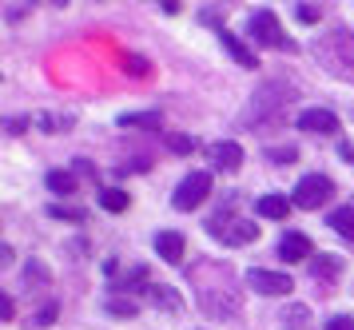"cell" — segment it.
I'll return each mask as SVG.
<instances>
[{
  "instance_id": "26",
  "label": "cell",
  "mask_w": 354,
  "mask_h": 330,
  "mask_svg": "<svg viewBox=\"0 0 354 330\" xmlns=\"http://www.w3.org/2000/svg\"><path fill=\"white\" fill-rule=\"evenodd\" d=\"M12 311H17V306H12V299H8V295H4V299H0V318L8 322V318H12Z\"/></svg>"
},
{
  "instance_id": "28",
  "label": "cell",
  "mask_w": 354,
  "mask_h": 330,
  "mask_svg": "<svg viewBox=\"0 0 354 330\" xmlns=\"http://www.w3.org/2000/svg\"><path fill=\"white\" fill-rule=\"evenodd\" d=\"M160 8H163V12H167V16H176V12H179V8H183V4H179V0H163Z\"/></svg>"
},
{
  "instance_id": "13",
  "label": "cell",
  "mask_w": 354,
  "mask_h": 330,
  "mask_svg": "<svg viewBox=\"0 0 354 330\" xmlns=\"http://www.w3.org/2000/svg\"><path fill=\"white\" fill-rule=\"evenodd\" d=\"M120 127H144V131H156V136H160L163 116L160 111H124V116H120Z\"/></svg>"
},
{
  "instance_id": "4",
  "label": "cell",
  "mask_w": 354,
  "mask_h": 330,
  "mask_svg": "<svg viewBox=\"0 0 354 330\" xmlns=\"http://www.w3.org/2000/svg\"><path fill=\"white\" fill-rule=\"evenodd\" d=\"M207 231L219 239V243H227V247H247V243H255L259 239L255 223L251 219H235V215H231V219H227V215H215V219L207 223Z\"/></svg>"
},
{
  "instance_id": "25",
  "label": "cell",
  "mask_w": 354,
  "mask_h": 330,
  "mask_svg": "<svg viewBox=\"0 0 354 330\" xmlns=\"http://www.w3.org/2000/svg\"><path fill=\"white\" fill-rule=\"evenodd\" d=\"M295 318L303 322V318H306V306H290V311H283V322H295Z\"/></svg>"
},
{
  "instance_id": "2",
  "label": "cell",
  "mask_w": 354,
  "mask_h": 330,
  "mask_svg": "<svg viewBox=\"0 0 354 330\" xmlns=\"http://www.w3.org/2000/svg\"><path fill=\"white\" fill-rule=\"evenodd\" d=\"M315 56H319L338 80H351L354 84V32H346V28L326 32L319 40V48H315Z\"/></svg>"
},
{
  "instance_id": "17",
  "label": "cell",
  "mask_w": 354,
  "mask_h": 330,
  "mask_svg": "<svg viewBox=\"0 0 354 330\" xmlns=\"http://www.w3.org/2000/svg\"><path fill=\"white\" fill-rule=\"evenodd\" d=\"M44 183H48L52 195H72V191H76V175L72 172H48Z\"/></svg>"
},
{
  "instance_id": "27",
  "label": "cell",
  "mask_w": 354,
  "mask_h": 330,
  "mask_svg": "<svg viewBox=\"0 0 354 330\" xmlns=\"http://www.w3.org/2000/svg\"><path fill=\"white\" fill-rule=\"evenodd\" d=\"M274 159H279V163H290V159H295V147H279V152H271Z\"/></svg>"
},
{
  "instance_id": "10",
  "label": "cell",
  "mask_w": 354,
  "mask_h": 330,
  "mask_svg": "<svg viewBox=\"0 0 354 330\" xmlns=\"http://www.w3.org/2000/svg\"><path fill=\"white\" fill-rule=\"evenodd\" d=\"M279 259L283 263H299V259H310V239L299 235V231H287L279 239Z\"/></svg>"
},
{
  "instance_id": "8",
  "label": "cell",
  "mask_w": 354,
  "mask_h": 330,
  "mask_svg": "<svg viewBox=\"0 0 354 330\" xmlns=\"http://www.w3.org/2000/svg\"><path fill=\"white\" fill-rule=\"evenodd\" d=\"M299 131H315V136H338V116L326 108H306L299 111Z\"/></svg>"
},
{
  "instance_id": "9",
  "label": "cell",
  "mask_w": 354,
  "mask_h": 330,
  "mask_svg": "<svg viewBox=\"0 0 354 330\" xmlns=\"http://www.w3.org/2000/svg\"><path fill=\"white\" fill-rule=\"evenodd\" d=\"M207 159H211V167H215V172H239V167H243V147L235 140L211 143Z\"/></svg>"
},
{
  "instance_id": "3",
  "label": "cell",
  "mask_w": 354,
  "mask_h": 330,
  "mask_svg": "<svg viewBox=\"0 0 354 330\" xmlns=\"http://www.w3.org/2000/svg\"><path fill=\"white\" fill-rule=\"evenodd\" d=\"M247 32L255 36V44L274 48V52H295V48H299V44H295V40L287 36V32L279 28V16L267 12V8H263V12H255L251 20H247Z\"/></svg>"
},
{
  "instance_id": "11",
  "label": "cell",
  "mask_w": 354,
  "mask_h": 330,
  "mask_svg": "<svg viewBox=\"0 0 354 330\" xmlns=\"http://www.w3.org/2000/svg\"><path fill=\"white\" fill-rule=\"evenodd\" d=\"M156 255L163 263H183V235L179 231H160L156 235Z\"/></svg>"
},
{
  "instance_id": "18",
  "label": "cell",
  "mask_w": 354,
  "mask_h": 330,
  "mask_svg": "<svg viewBox=\"0 0 354 330\" xmlns=\"http://www.w3.org/2000/svg\"><path fill=\"white\" fill-rule=\"evenodd\" d=\"M100 207H104V211H128V191L100 187Z\"/></svg>"
},
{
  "instance_id": "6",
  "label": "cell",
  "mask_w": 354,
  "mask_h": 330,
  "mask_svg": "<svg viewBox=\"0 0 354 330\" xmlns=\"http://www.w3.org/2000/svg\"><path fill=\"white\" fill-rule=\"evenodd\" d=\"M330 195H335V183H330L326 175H303L299 187H295V207L315 211V207H322Z\"/></svg>"
},
{
  "instance_id": "24",
  "label": "cell",
  "mask_w": 354,
  "mask_h": 330,
  "mask_svg": "<svg viewBox=\"0 0 354 330\" xmlns=\"http://www.w3.org/2000/svg\"><path fill=\"white\" fill-rule=\"evenodd\" d=\"M52 318H56V306H44V311H40V315L32 318V327H48Z\"/></svg>"
},
{
  "instance_id": "15",
  "label": "cell",
  "mask_w": 354,
  "mask_h": 330,
  "mask_svg": "<svg viewBox=\"0 0 354 330\" xmlns=\"http://www.w3.org/2000/svg\"><path fill=\"white\" fill-rule=\"evenodd\" d=\"M330 231H338V235L346 239V243H354V207H338V211H330Z\"/></svg>"
},
{
  "instance_id": "16",
  "label": "cell",
  "mask_w": 354,
  "mask_h": 330,
  "mask_svg": "<svg viewBox=\"0 0 354 330\" xmlns=\"http://www.w3.org/2000/svg\"><path fill=\"white\" fill-rule=\"evenodd\" d=\"M310 271H315V279H338V271H342V259H338V255H315Z\"/></svg>"
},
{
  "instance_id": "14",
  "label": "cell",
  "mask_w": 354,
  "mask_h": 330,
  "mask_svg": "<svg viewBox=\"0 0 354 330\" xmlns=\"http://www.w3.org/2000/svg\"><path fill=\"white\" fill-rule=\"evenodd\" d=\"M219 40H223V48H227V56H231V60H239L243 68H255V52H251V48L243 44L239 36H231V32H219Z\"/></svg>"
},
{
  "instance_id": "21",
  "label": "cell",
  "mask_w": 354,
  "mask_h": 330,
  "mask_svg": "<svg viewBox=\"0 0 354 330\" xmlns=\"http://www.w3.org/2000/svg\"><path fill=\"white\" fill-rule=\"evenodd\" d=\"M167 147H171V152H179V156H187V152L195 147V140H187V136H167Z\"/></svg>"
},
{
  "instance_id": "7",
  "label": "cell",
  "mask_w": 354,
  "mask_h": 330,
  "mask_svg": "<svg viewBox=\"0 0 354 330\" xmlns=\"http://www.w3.org/2000/svg\"><path fill=\"white\" fill-rule=\"evenodd\" d=\"M247 283H251V291H259V295H274V299L295 291V279H290V275H283V271H263V267L247 271Z\"/></svg>"
},
{
  "instance_id": "1",
  "label": "cell",
  "mask_w": 354,
  "mask_h": 330,
  "mask_svg": "<svg viewBox=\"0 0 354 330\" xmlns=\"http://www.w3.org/2000/svg\"><path fill=\"white\" fill-rule=\"evenodd\" d=\"M290 104H295V88H290L287 80H267V84H259L255 92H251V104L243 108L239 124L243 127H279L287 120Z\"/></svg>"
},
{
  "instance_id": "5",
  "label": "cell",
  "mask_w": 354,
  "mask_h": 330,
  "mask_svg": "<svg viewBox=\"0 0 354 330\" xmlns=\"http://www.w3.org/2000/svg\"><path fill=\"white\" fill-rule=\"evenodd\" d=\"M207 191H211V175L192 172V175H183V183H179L176 195H171V203H176V211H195V207L207 199Z\"/></svg>"
},
{
  "instance_id": "23",
  "label": "cell",
  "mask_w": 354,
  "mask_h": 330,
  "mask_svg": "<svg viewBox=\"0 0 354 330\" xmlns=\"http://www.w3.org/2000/svg\"><path fill=\"white\" fill-rule=\"evenodd\" d=\"M326 330H354V318L351 315H338V318H330V322H326Z\"/></svg>"
},
{
  "instance_id": "19",
  "label": "cell",
  "mask_w": 354,
  "mask_h": 330,
  "mask_svg": "<svg viewBox=\"0 0 354 330\" xmlns=\"http://www.w3.org/2000/svg\"><path fill=\"white\" fill-rule=\"evenodd\" d=\"M147 295H151V306H160V311H179L176 291H167V286H151Z\"/></svg>"
},
{
  "instance_id": "22",
  "label": "cell",
  "mask_w": 354,
  "mask_h": 330,
  "mask_svg": "<svg viewBox=\"0 0 354 330\" xmlns=\"http://www.w3.org/2000/svg\"><path fill=\"white\" fill-rule=\"evenodd\" d=\"M295 16L306 20V24H315V20H319V8H315V4H295Z\"/></svg>"
},
{
  "instance_id": "12",
  "label": "cell",
  "mask_w": 354,
  "mask_h": 330,
  "mask_svg": "<svg viewBox=\"0 0 354 330\" xmlns=\"http://www.w3.org/2000/svg\"><path fill=\"white\" fill-rule=\"evenodd\" d=\"M255 211L263 215V219H287V211H290V199L287 195H263V199H255Z\"/></svg>"
},
{
  "instance_id": "20",
  "label": "cell",
  "mask_w": 354,
  "mask_h": 330,
  "mask_svg": "<svg viewBox=\"0 0 354 330\" xmlns=\"http://www.w3.org/2000/svg\"><path fill=\"white\" fill-rule=\"evenodd\" d=\"M108 311H112V315H136V302H128V299H120V295H112V299H108Z\"/></svg>"
}]
</instances>
